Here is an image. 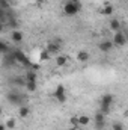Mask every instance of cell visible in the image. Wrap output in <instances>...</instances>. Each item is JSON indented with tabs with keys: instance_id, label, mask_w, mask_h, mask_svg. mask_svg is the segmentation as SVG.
Segmentation results:
<instances>
[{
	"instance_id": "obj_1",
	"label": "cell",
	"mask_w": 128,
	"mask_h": 130,
	"mask_svg": "<svg viewBox=\"0 0 128 130\" xmlns=\"http://www.w3.org/2000/svg\"><path fill=\"white\" fill-rule=\"evenodd\" d=\"M81 11V3L80 0H69L63 5V12L66 15L72 17V15H77L78 12Z\"/></svg>"
},
{
	"instance_id": "obj_6",
	"label": "cell",
	"mask_w": 128,
	"mask_h": 130,
	"mask_svg": "<svg viewBox=\"0 0 128 130\" xmlns=\"http://www.w3.org/2000/svg\"><path fill=\"white\" fill-rule=\"evenodd\" d=\"M54 98L60 103V104H63L65 101H66V92H65V86L63 85H57V88H56V91H54Z\"/></svg>"
},
{
	"instance_id": "obj_15",
	"label": "cell",
	"mask_w": 128,
	"mask_h": 130,
	"mask_svg": "<svg viewBox=\"0 0 128 130\" xmlns=\"http://www.w3.org/2000/svg\"><path fill=\"white\" fill-rule=\"evenodd\" d=\"M66 62H68V56H65V55H60L56 58V67H63Z\"/></svg>"
},
{
	"instance_id": "obj_28",
	"label": "cell",
	"mask_w": 128,
	"mask_h": 130,
	"mask_svg": "<svg viewBox=\"0 0 128 130\" xmlns=\"http://www.w3.org/2000/svg\"><path fill=\"white\" fill-rule=\"evenodd\" d=\"M0 58H2V52H0Z\"/></svg>"
},
{
	"instance_id": "obj_22",
	"label": "cell",
	"mask_w": 128,
	"mask_h": 130,
	"mask_svg": "<svg viewBox=\"0 0 128 130\" xmlns=\"http://www.w3.org/2000/svg\"><path fill=\"white\" fill-rule=\"evenodd\" d=\"M112 129H113V130H124V126H122L121 123H113Z\"/></svg>"
},
{
	"instance_id": "obj_29",
	"label": "cell",
	"mask_w": 128,
	"mask_h": 130,
	"mask_svg": "<svg viewBox=\"0 0 128 130\" xmlns=\"http://www.w3.org/2000/svg\"><path fill=\"white\" fill-rule=\"evenodd\" d=\"M33 2H35V0H33Z\"/></svg>"
},
{
	"instance_id": "obj_11",
	"label": "cell",
	"mask_w": 128,
	"mask_h": 130,
	"mask_svg": "<svg viewBox=\"0 0 128 130\" xmlns=\"http://www.w3.org/2000/svg\"><path fill=\"white\" fill-rule=\"evenodd\" d=\"M11 38H12V41H14V42H21V41L24 39V35H23L21 30H14L12 35H11Z\"/></svg>"
},
{
	"instance_id": "obj_26",
	"label": "cell",
	"mask_w": 128,
	"mask_h": 130,
	"mask_svg": "<svg viewBox=\"0 0 128 130\" xmlns=\"http://www.w3.org/2000/svg\"><path fill=\"white\" fill-rule=\"evenodd\" d=\"M35 2H38V3H42V2H44V0H35Z\"/></svg>"
},
{
	"instance_id": "obj_21",
	"label": "cell",
	"mask_w": 128,
	"mask_h": 130,
	"mask_svg": "<svg viewBox=\"0 0 128 130\" xmlns=\"http://www.w3.org/2000/svg\"><path fill=\"white\" fill-rule=\"evenodd\" d=\"M8 48H9V47H8V44H6V42H3V41H0V52H2V53H5V52H8Z\"/></svg>"
},
{
	"instance_id": "obj_10",
	"label": "cell",
	"mask_w": 128,
	"mask_h": 130,
	"mask_svg": "<svg viewBox=\"0 0 128 130\" xmlns=\"http://www.w3.org/2000/svg\"><path fill=\"white\" fill-rule=\"evenodd\" d=\"M77 61H78V62H88V61H89V53H88L86 50H80V52L77 53Z\"/></svg>"
},
{
	"instance_id": "obj_13",
	"label": "cell",
	"mask_w": 128,
	"mask_h": 130,
	"mask_svg": "<svg viewBox=\"0 0 128 130\" xmlns=\"http://www.w3.org/2000/svg\"><path fill=\"white\" fill-rule=\"evenodd\" d=\"M29 113H30V109H29L27 106H20V107H18V115H20V118H27Z\"/></svg>"
},
{
	"instance_id": "obj_23",
	"label": "cell",
	"mask_w": 128,
	"mask_h": 130,
	"mask_svg": "<svg viewBox=\"0 0 128 130\" xmlns=\"http://www.w3.org/2000/svg\"><path fill=\"white\" fill-rule=\"evenodd\" d=\"M71 124H72V126H75V127H78V120H77V117L71 118Z\"/></svg>"
},
{
	"instance_id": "obj_25",
	"label": "cell",
	"mask_w": 128,
	"mask_h": 130,
	"mask_svg": "<svg viewBox=\"0 0 128 130\" xmlns=\"http://www.w3.org/2000/svg\"><path fill=\"white\" fill-rule=\"evenodd\" d=\"M0 130H6V127H5V124H0Z\"/></svg>"
},
{
	"instance_id": "obj_18",
	"label": "cell",
	"mask_w": 128,
	"mask_h": 130,
	"mask_svg": "<svg viewBox=\"0 0 128 130\" xmlns=\"http://www.w3.org/2000/svg\"><path fill=\"white\" fill-rule=\"evenodd\" d=\"M26 82H36V73L35 71H27L26 73Z\"/></svg>"
},
{
	"instance_id": "obj_17",
	"label": "cell",
	"mask_w": 128,
	"mask_h": 130,
	"mask_svg": "<svg viewBox=\"0 0 128 130\" xmlns=\"http://www.w3.org/2000/svg\"><path fill=\"white\" fill-rule=\"evenodd\" d=\"M101 14L105 15V17H107V15H112V14H113V6H112V5H105V6L102 8Z\"/></svg>"
},
{
	"instance_id": "obj_3",
	"label": "cell",
	"mask_w": 128,
	"mask_h": 130,
	"mask_svg": "<svg viewBox=\"0 0 128 130\" xmlns=\"http://www.w3.org/2000/svg\"><path fill=\"white\" fill-rule=\"evenodd\" d=\"M6 100H8L11 104H18V106H20V103H21V100H23V95L20 94V91L12 89V91H9V92L6 94Z\"/></svg>"
},
{
	"instance_id": "obj_24",
	"label": "cell",
	"mask_w": 128,
	"mask_h": 130,
	"mask_svg": "<svg viewBox=\"0 0 128 130\" xmlns=\"http://www.w3.org/2000/svg\"><path fill=\"white\" fill-rule=\"evenodd\" d=\"M3 29H5V24H3V23H0V32H3Z\"/></svg>"
},
{
	"instance_id": "obj_20",
	"label": "cell",
	"mask_w": 128,
	"mask_h": 130,
	"mask_svg": "<svg viewBox=\"0 0 128 130\" xmlns=\"http://www.w3.org/2000/svg\"><path fill=\"white\" fill-rule=\"evenodd\" d=\"M50 56H51V55L47 52V48H45V50H41V53H39V59H41V61H48Z\"/></svg>"
},
{
	"instance_id": "obj_2",
	"label": "cell",
	"mask_w": 128,
	"mask_h": 130,
	"mask_svg": "<svg viewBox=\"0 0 128 130\" xmlns=\"http://www.w3.org/2000/svg\"><path fill=\"white\" fill-rule=\"evenodd\" d=\"M113 95L112 94H104L102 97H101V110L99 112H102L104 115H107L109 112H110V107H112V103H113Z\"/></svg>"
},
{
	"instance_id": "obj_5",
	"label": "cell",
	"mask_w": 128,
	"mask_h": 130,
	"mask_svg": "<svg viewBox=\"0 0 128 130\" xmlns=\"http://www.w3.org/2000/svg\"><path fill=\"white\" fill-rule=\"evenodd\" d=\"M12 56H14V59H15V62H17V64H21V65H27V67H30V62H29V59L26 58L24 52H21V50H15V52L12 53Z\"/></svg>"
},
{
	"instance_id": "obj_8",
	"label": "cell",
	"mask_w": 128,
	"mask_h": 130,
	"mask_svg": "<svg viewBox=\"0 0 128 130\" xmlns=\"http://www.w3.org/2000/svg\"><path fill=\"white\" fill-rule=\"evenodd\" d=\"M95 127L96 130H102L104 127H105V115L102 113V112H98V113H95Z\"/></svg>"
},
{
	"instance_id": "obj_12",
	"label": "cell",
	"mask_w": 128,
	"mask_h": 130,
	"mask_svg": "<svg viewBox=\"0 0 128 130\" xmlns=\"http://www.w3.org/2000/svg\"><path fill=\"white\" fill-rule=\"evenodd\" d=\"M121 21L118 20V18H112V21H110V29L113 30V32H119L121 30Z\"/></svg>"
},
{
	"instance_id": "obj_27",
	"label": "cell",
	"mask_w": 128,
	"mask_h": 130,
	"mask_svg": "<svg viewBox=\"0 0 128 130\" xmlns=\"http://www.w3.org/2000/svg\"><path fill=\"white\" fill-rule=\"evenodd\" d=\"M0 115H2V107H0Z\"/></svg>"
},
{
	"instance_id": "obj_16",
	"label": "cell",
	"mask_w": 128,
	"mask_h": 130,
	"mask_svg": "<svg viewBox=\"0 0 128 130\" xmlns=\"http://www.w3.org/2000/svg\"><path fill=\"white\" fill-rule=\"evenodd\" d=\"M5 127H6V129H9V130H14L15 127H17V121H15L14 118H9V120L5 123Z\"/></svg>"
},
{
	"instance_id": "obj_9",
	"label": "cell",
	"mask_w": 128,
	"mask_h": 130,
	"mask_svg": "<svg viewBox=\"0 0 128 130\" xmlns=\"http://www.w3.org/2000/svg\"><path fill=\"white\" fill-rule=\"evenodd\" d=\"M98 48H99L102 53H109V52L113 48V42H112V41H102V42H99Z\"/></svg>"
},
{
	"instance_id": "obj_14",
	"label": "cell",
	"mask_w": 128,
	"mask_h": 130,
	"mask_svg": "<svg viewBox=\"0 0 128 130\" xmlns=\"http://www.w3.org/2000/svg\"><path fill=\"white\" fill-rule=\"evenodd\" d=\"M77 120H78V126H88L91 123V118L86 115H80V117H77Z\"/></svg>"
},
{
	"instance_id": "obj_19",
	"label": "cell",
	"mask_w": 128,
	"mask_h": 130,
	"mask_svg": "<svg viewBox=\"0 0 128 130\" xmlns=\"http://www.w3.org/2000/svg\"><path fill=\"white\" fill-rule=\"evenodd\" d=\"M24 85H26L27 91H30V92H35V91L38 89V85H36V82H26Z\"/></svg>"
},
{
	"instance_id": "obj_7",
	"label": "cell",
	"mask_w": 128,
	"mask_h": 130,
	"mask_svg": "<svg viewBox=\"0 0 128 130\" xmlns=\"http://www.w3.org/2000/svg\"><path fill=\"white\" fill-rule=\"evenodd\" d=\"M112 41H113V44H116V45H119V47H124V45L127 44V36H125V33H122L119 30V32H115Z\"/></svg>"
},
{
	"instance_id": "obj_4",
	"label": "cell",
	"mask_w": 128,
	"mask_h": 130,
	"mask_svg": "<svg viewBox=\"0 0 128 130\" xmlns=\"http://www.w3.org/2000/svg\"><path fill=\"white\" fill-rule=\"evenodd\" d=\"M60 44H62V39H53V41H48V44H47V52L50 53V55H54V53H59V50H60Z\"/></svg>"
}]
</instances>
